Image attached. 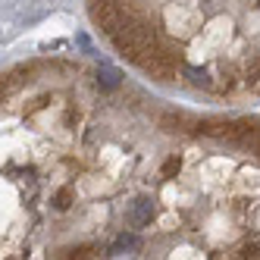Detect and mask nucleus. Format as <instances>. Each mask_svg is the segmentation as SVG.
Masks as SVG:
<instances>
[{"instance_id": "obj_4", "label": "nucleus", "mask_w": 260, "mask_h": 260, "mask_svg": "<svg viewBox=\"0 0 260 260\" xmlns=\"http://www.w3.org/2000/svg\"><path fill=\"white\" fill-rule=\"evenodd\" d=\"M119 69H113V66H101L98 69V85L104 88V91H116L119 88Z\"/></svg>"}, {"instance_id": "obj_5", "label": "nucleus", "mask_w": 260, "mask_h": 260, "mask_svg": "<svg viewBox=\"0 0 260 260\" xmlns=\"http://www.w3.org/2000/svg\"><path fill=\"white\" fill-rule=\"evenodd\" d=\"M185 76H188L194 85H204V88H210V79H207V72H201V69H185Z\"/></svg>"}, {"instance_id": "obj_1", "label": "nucleus", "mask_w": 260, "mask_h": 260, "mask_svg": "<svg viewBox=\"0 0 260 260\" xmlns=\"http://www.w3.org/2000/svg\"><path fill=\"white\" fill-rule=\"evenodd\" d=\"M94 22L104 28V31H119L122 25L132 22V16H128V7L119 4V0H101V4L94 7Z\"/></svg>"}, {"instance_id": "obj_6", "label": "nucleus", "mask_w": 260, "mask_h": 260, "mask_svg": "<svg viewBox=\"0 0 260 260\" xmlns=\"http://www.w3.org/2000/svg\"><path fill=\"white\" fill-rule=\"evenodd\" d=\"M69 207V191H60L57 194V210H66Z\"/></svg>"}, {"instance_id": "obj_2", "label": "nucleus", "mask_w": 260, "mask_h": 260, "mask_svg": "<svg viewBox=\"0 0 260 260\" xmlns=\"http://www.w3.org/2000/svg\"><path fill=\"white\" fill-rule=\"evenodd\" d=\"M151 216H154L151 198H138L135 207H132V222H135V226H144V222H151Z\"/></svg>"}, {"instance_id": "obj_3", "label": "nucleus", "mask_w": 260, "mask_h": 260, "mask_svg": "<svg viewBox=\"0 0 260 260\" xmlns=\"http://www.w3.org/2000/svg\"><path fill=\"white\" fill-rule=\"evenodd\" d=\"M138 245H141L138 235H125V232H122L113 245H110V257H122L125 251H138Z\"/></svg>"}]
</instances>
